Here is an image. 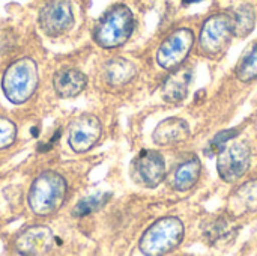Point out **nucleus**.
Wrapping results in <instances>:
<instances>
[{
    "label": "nucleus",
    "instance_id": "obj_1",
    "mask_svg": "<svg viewBox=\"0 0 257 256\" xmlns=\"http://www.w3.org/2000/svg\"><path fill=\"white\" fill-rule=\"evenodd\" d=\"M68 193L65 178L53 170H45L35 178L30 186L27 202L36 216H51L63 205Z\"/></svg>",
    "mask_w": 257,
    "mask_h": 256
},
{
    "label": "nucleus",
    "instance_id": "obj_22",
    "mask_svg": "<svg viewBox=\"0 0 257 256\" xmlns=\"http://www.w3.org/2000/svg\"><path fill=\"white\" fill-rule=\"evenodd\" d=\"M185 5H190V3H197V2H202V0H182Z\"/></svg>",
    "mask_w": 257,
    "mask_h": 256
},
{
    "label": "nucleus",
    "instance_id": "obj_16",
    "mask_svg": "<svg viewBox=\"0 0 257 256\" xmlns=\"http://www.w3.org/2000/svg\"><path fill=\"white\" fill-rule=\"evenodd\" d=\"M200 160L197 157H191L190 160L181 163L173 175H172V187L178 192H187L196 186L200 177Z\"/></svg>",
    "mask_w": 257,
    "mask_h": 256
},
{
    "label": "nucleus",
    "instance_id": "obj_21",
    "mask_svg": "<svg viewBox=\"0 0 257 256\" xmlns=\"http://www.w3.org/2000/svg\"><path fill=\"white\" fill-rule=\"evenodd\" d=\"M239 134V130H235V128H229V130H224V131H220L209 143V149H208V155H214L217 152H220L229 140L235 139L236 136Z\"/></svg>",
    "mask_w": 257,
    "mask_h": 256
},
{
    "label": "nucleus",
    "instance_id": "obj_13",
    "mask_svg": "<svg viewBox=\"0 0 257 256\" xmlns=\"http://www.w3.org/2000/svg\"><path fill=\"white\" fill-rule=\"evenodd\" d=\"M190 137V127L181 118H169L160 122L152 134V139L160 146H172L185 142Z\"/></svg>",
    "mask_w": 257,
    "mask_h": 256
},
{
    "label": "nucleus",
    "instance_id": "obj_19",
    "mask_svg": "<svg viewBox=\"0 0 257 256\" xmlns=\"http://www.w3.org/2000/svg\"><path fill=\"white\" fill-rule=\"evenodd\" d=\"M108 195L107 193H99V195H93V196H89V198H84L81 199L75 208H74V216L75 217H84V216H89L92 213H96L99 211L108 201Z\"/></svg>",
    "mask_w": 257,
    "mask_h": 256
},
{
    "label": "nucleus",
    "instance_id": "obj_15",
    "mask_svg": "<svg viewBox=\"0 0 257 256\" xmlns=\"http://www.w3.org/2000/svg\"><path fill=\"white\" fill-rule=\"evenodd\" d=\"M137 74L136 65L123 57L110 59L104 66V78L111 86H123L130 83Z\"/></svg>",
    "mask_w": 257,
    "mask_h": 256
},
{
    "label": "nucleus",
    "instance_id": "obj_2",
    "mask_svg": "<svg viewBox=\"0 0 257 256\" xmlns=\"http://www.w3.org/2000/svg\"><path fill=\"white\" fill-rule=\"evenodd\" d=\"M38 81L36 62L30 57H21L6 68L2 78V91L12 104H23L32 98Z\"/></svg>",
    "mask_w": 257,
    "mask_h": 256
},
{
    "label": "nucleus",
    "instance_id": "obj_3",
    "mask_svg": "<svg viewBox=\"0 0 257 256\" xmlns=\"http://www.w3.org/2000/svg\"><path fill=\"white\" fill-rule=\"evenodd\" d=\"M134 30V17L128 6L116 5L107 11L93 29V39L102 48L123 45Z\"/></svg>",
    "mask_w": 257,
    "mask_h": 256
},
{
    "label": "nucleus",
    "instance_id": "obj_10",
    "mask_svg": "<svg viewBox=\"0 0 257 256\" xmlns=\"http://www.w3.org/2000/svg\"><path fill=\"white\" fill-rule=\"evenodd\" d=\"M102 134V124L93 115H81L69 125L68 143L77 154L87 152L92 149Z\"/></svg>",
    "mask_w": 257,
    "mask_h": 256
},
{
    "label": "nucleus",
    "instance_id": "obj_9",
    "mask_svg": "<svg viewBox=\"0 0 257 256\" xmlns=\"http://www.w3.org/2000/svg\"><path fill=\"white\" fill-rule=\"evenodd\" d=\"M133 178L146 189L158 187L166 178V163L160 152L145 149L133 161Z\"/></svg>",
    "mask_w": 257,
    "mask_h": 256
},
{
    "label": "nucleus",
    "instance_id": "obj_11",
    "mask_svg": "<svg viewBox=\"0 0 257 256\" xmlns=\"http://www.w3.org/2000/svg\"><path fill=\"white\" fill-rule=\"evenodd\" d=\"M54 244V235L47 226H30L15 240V249L20 255L39 256L50 253Z\"/></svg>",
    "mask_w": 257,
    "mask_h": 256
},
{
    "label": "nucleus",
    "instance_id": "obj_18",
    "mask_svg": "<svg viewBox=\"0 0 257 256\" xmlns=\"http://www.w3.org/2000/svg\"><path fill=\"white\" fill-rule=\"evenodd\" d=\"M236 75L241 81H253L257 78V42L241 57L236 66Z\"/></svg>",
    "mask_w": 257,
    "mask_h": 256
},
{
    "label": "nucleus",
    "instance_id": "obj_8",
    "mask_svg": "<svg viewBox=\"0 0 257 256\" xmlns=\"http://www.w3.org/2000/svg\"><path fill=\"white\" fill-rule=\"evenodd\" d=\"M251 152L247 142H235L218 152L217 169L226 183H235L241 180L250 167Z\"/></svg>",
    "mask_w": 257,
    "mask_h": 256
},
{
    "label": "nucleus",
    "instance_id": "obj_4",
    "mask_svg": "<svg viewBox=\"0 0 257 256\" xmlns=\"http://www.w3.org/2000/svg\"><path fill=\"white\" fill-rule=\"evenodd\" d=\"M184 240V225L178 217H163L151 225L140 238L142 253L149 256L166 255L175 250Z\"/></svg>",
    "mask_w": 257,
    "mask_h": 256
},
{
    "label": "nucleus",
    "instance_id": "obj_7",
    "mask_svg": "<svg viewBox=\"0 0 257 256\" xmlns=\"http://www.w3.org/2000/svg\"><path fill=\"white\" fill-rule=\"evenodd\" d=\"M38 23L47 36H60L74 26V12L69 0H47L39 11Z\"/></svg>",
    "mask_w": 257,
    "mask_h": 256
},
{
    "label": "nucleus",
    "instance_id": "obj_20",
    "mask_svg": "<svg viewBox=\"0 0 257 256\" xmlns=\"http://www.w3.org/2000/svg\"><path fill=\"white\" fill-rule=\"evenodd\" d=\"M17 139V125L12 119L0 116V149L9 148Z\"/></svg>",
    "mask_w": 257,
    "mask_h": 256
},
{
    "label": "nucleus",
    "instance_id": "obj_12",
    "mask_svg": "<svg viewBox=\"0 0 257 256\" xmlns=\"http://www.w3.org/2000/svg\"><path fill=\"white\" fill-rule=\"evenodd\" d=\"M53 86L60 98H74L87 86V77L77 68H62L53 77Z\"/></svg>",
    "mask_w": 257,
    "mask_h": 256
},
{
    "label": "nucleus",
    "instance_id": "obj_6",
    "mask_svg": "<svg viewBox=\"0 0 257 256\" xmlns=\"http://www.w3.org/2000/svg\"><path fill=\"white\" fill-rule=\"evenodd\" d=\"M194 45V33L190 29H178L169 35L157 51V62L164 69H175L184 63Z\"/></svg>",
    "mask_w": 257,
    "mask_h": 256
},
{
    "label": "nucleus",
    "instance_id": "obj_5",
    "mask_svg": "<svg viewBox=\"0 0 257 256\" xmlns=\"http://www.w3.org/2000/svg\"><path fill=\"white\" fill-rule=\"evenodd\" d=\"M233 36V23L230 14H217L209 17L200 32V45L208 56L220 54Z\"/></svg>",
    "mask_w": 257,
    "mask_h": 256
},
{
    "label": "nucleus",
    "instance_id": "obj_17",
    "mask_svg": "<svg viewBox=\"0 0 257 256\" xmlns=\"http://www.w3.org/2000/svg\"><path fill=\"white\" fill-rule=\"evenodd\" d=\"M233 35L247 36L251 33L256 24V12L251 5H242L232 14Z\"/></svg>",
    "mask_w": 257,
    "mask_h": 256
},
{
    "label": "nucleus",
    "instance_id": "obj_14",
    "mask_svg": "<svg viewBox=\"0 0 257 256\" xmlns=\"http://www.w3.org/2000/svg\"><path fill=\"white\" fill-rule=\"evenodd\" d=\"M191 77H193V71L188 66H178L172 69V74L164 80L161 86V94L164 101L167 103L182 101L188 94Z\"/></svg>",
    "mask_w": 257,
    "mask_h": 256
}]
</instances>
